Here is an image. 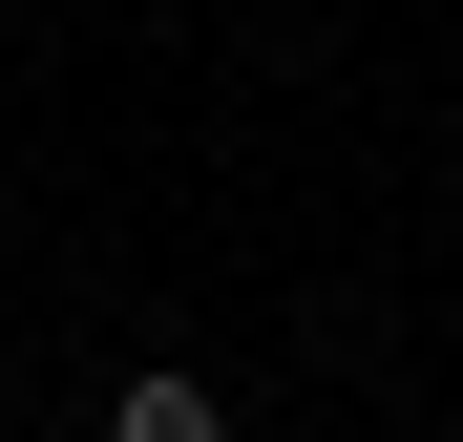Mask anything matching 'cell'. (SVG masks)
Masks as SVG:
<instances>
[{"mask_svg":"<svg viewBox=\"0 0 463 442\" xmlns=\"http://www.w3.org/2000/svg\"><path fill=\"white\" fill-rule=\"evenodd\" d=\"M106 442H232V400H211V380H127V400H106Z\"/></svg>","mask_w":463,"mask_h":442,"instance_id":"1","label":"cell"}]
</instances>
